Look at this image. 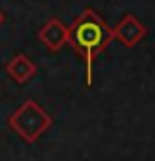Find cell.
<instances>
[{
  "mask_svg": "<svg viewBox=\"0 0 155 161\" xmlns=\"http://www.w3.org/2000/svg\"><path fill=\"white\" fill-rule=\"evenodd\" d=\"M112 42V30L94 10H85L69 28V45L86 65V85L92 86V63Z\"/></svg>",
  "mask_w": 155,
  "mask_h": 161,
  "instance_id": "6da1fadb",
  "label": "cell"
},
{
  "mask_svg": "<svg viewBox=\"0 0 155 161\" xmlns=\"http://www.w3.org/2000/svg\"><path fill=\"white\" fill-rule=\"evenodd\" d=\"M51 124H53L51 114L45 112L36 100H26L8 118V126L28 143L37 142L42 138V134L51 128Z\"/></svg>",
  "mask_w": 155,
  "mask_h": 161,
  "instance_id": "7a4b0ae2",
  "label": "cell"
},
{
  "mask_svg": "<svg viewBox=\"0 0 155 161\" xmlns=\"http://www.w3.org/2000/svg\"><path fill=\"white\" fill-rule=\"evenodd\" d=\"M110 30H112V37H116L118 42L126 47H136L145 37V34H147V28L132 14L124 16V18Z\"/></svg>",
  "mask_w": 155,
  "mask_h": 161,
  "instance_id": "3957f363",
  "label": "cell"
},
{
  "mask_svg": "<svg viewBox=\"0 0 155 161\" xmlns=\"http://www.w3.org/2000/svg\"><path fill=\"white\" fill-rule=\"evenodd\" d=\"M37 37L49 51H59L63 45L69 43V28L61 20L51 18L37 31Z\"/></svg>",
  "mask_w": 155,
  "mask_h": 161,
  "instance_id": "277c9868",
  "label": "cell"
},
{
  "mask_svg": "<svg viewBox=\"0 0 155 161\" xmlns=\"http://www.w3.org/2000/svg\"><path fill=\"white\" fill-rule=\"evenodd\" d=\"M36 71H37L36 63L31 61L28 55H24V53L16 55V57L6 65V73H8V77L14 79L16 83H20V85L28 83V80L36 75Z\"/></svg>",
  "mask_w": 155,
  "mask_h": 161,
  "instance_id": "5b68a950",
  "label": "cell"
},
{
  "mask_svg": "<svg viewBox=\"0 0 155 161\" xmlns=\"http://www.w3.org/2000/svg\"><path fill=\"white\" fill-rule=\"evenodd\" d=\"M4 20H6V16H4V12H2V10H0V26L4 24Z\"/></svg>",
  "mask_w": 155,
  "mask_h": 161,
  "instance_id": "8992f818",
  "label": "cell"
}]
</instances>
